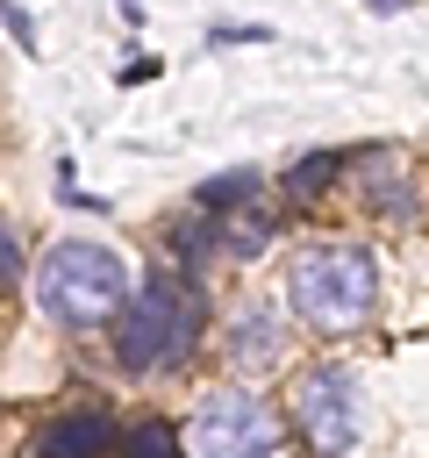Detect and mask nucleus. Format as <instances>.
Segmentation results:
<instances>
[{
  "label": "nucleus",
  "mask_w": 429,
  "mask_h": 458,
  "mask_svg": "<svg viewBox=\"0 0 429 458\" xmlns=\"http://www.w3.org/2000/svg\"><path fill=\"white\" fill-rule=\"evenodd\" d=\"M114 451H122V458H186V444H179L164 422H136V429H122Z\"/></svg>",
  "instance_id": "nucleus-9"
},
{
  "label": "nucleus",
  "mask_w": 429,
  "mask_h": 458,
  "mask_svg": "<svg viewBox=\"0 0 429 458\" xmlns=\"http://www.w3.org/2000/svg\"><path fill=\"white\" fill-rule=\"evenodd\" d=\"M286 301H293V315H300L307 329L343 336V329H358V322L372 315V301H379V265H372L365 243H307V250L286 258Z\"/></svg>",
  "instance_id": "nucleus-2"
},
{
  "label": "nucleus",
  "mask_w": 429,
  "mask_h": 458,
  "mask_svg": "<svg viewBox=\"0 0 429 458\" xmlns=\"http://www.w3.org/2000/svg\"><path fill=\"white\" fill-rule=\"evenodd\" d=\"M7 286H21V243H14V229L0 222V293Z\"/></svg>",
  "instance_id": "nucleus-13"
},
{
  "label": "nucleus",
  "mask_w": 429,
  "mask_h": 458,
  "mask_svg": "<svg viewBox=\"0 0 429 458\" xmlns=\"http://www.w3.org/2000/svg\"><path fill=\"white\" fill-rule=\"evenodd\" d=\"M272 243V215H236L229 229H222V250H236V258H250V250H265Z\"/></svg>",
  "instance_id": "nucleus-11"
},
{
  "label": "nucleus",
  "mask_w": 429,
  "mask_h": 458,
  "mask_svg": "<svg viewBox=\"0 0 429 458\" xmlns=\"http://www.w3.org/2000/svg\"><path fill=\"white\" fill-rule=\"evenodd\" d=\"M43 458H107L114 451V422L100 415V408H79V415H57L50 429H43V444H36Z\"/></svg>",
  "instance_id": "nucleus-6"
},
{
  "label": "nucleus",
  "mask_w": 429,
  "mask_h": 458,
  "mask_svg": "<svg viewBox=\"0 0 429 458\" xmlns=\"http://www.w3.org/2000/svg\"><path fill=\"white\" fill-rule=\"evenodd\" d=\"M272 444H279V422L243 386H214L186 422V451L193 458H272Z\"/></svg>",
  "instance_id": "nucleus-4"
},
{
  "label": "nucleus",
  "mask_w": 429,
  "mask_h": 458,
  "mask_svg": "<svg viewBox=\"0 0 429 458\" xmlns=\"http://www.w3.org/2000/svg\"><path fill=\"white\" fill-rule=\"evenodd\" d=\"M229 358L243 365V372H265V365H279V308H243L236 322H229Z\"/></svg>",
  "instance_id": "nucleus-7"
},
{
  "label": "nucleus",
  "mask_w": 429,
  "mask_h": 458,
  "mask_svg": "<svg viewBox=\"0 0 429 458\" xmlns=\"http://www.w3.org/2000/svg\"><path fill=\"white\" fill-rule=\"evenodd\" d=\"M365 7H372V14H393V7H408V0H365Z\"/></svg>",
  "instance_id": "nucleus-16"
},
{
  "label": "nucleus",
  "mask_w": 429,
  "mask_h": 458,
  "mask_svg": "<svg viewBox=\"0 0 429 458\" xmlns=\"http://www.w3.org/2000/svg\"><path fill=\"white\" fill-rule=\"evenodd\" d=\"M207 43H265V29H207Z\"/></svg>",
  "instance_id": "nucleus-15"
},
{
  "label": "nucleus",
  "mask_w": 429,
  "mask_h": 458,
  "mask_svg": "<svg viewBox=\"0 0 429 458\" xmlns=\"http://www.w3.org/2000/svg\"><path fill=\"white\" fill-rule=\"evenodd\" d=\"M200 344V293L179 272H150L143 286H129L122 315H114V358L129 372H157L179 365Z\"/></svg>",
  "instance_id": "nucleus-3"
},
{
  "label": "nucleus",
  "mask_w": 429,
  "mask_h": 458,
  "mask_svg": "<svg viewBox=\"0 0 429 458\" xmlns=\"http://www.w3.org/2000/svg\"><path fill=\"white\" fill-rule=\"evenodd\" d=\"M336 165H343L336 150H307V157H300V165L286 172V200H315V193H322V186L336 179Z\"/></svg>",
  "instance_id": "nucleus-8"
},
{
  "label": "nucleus",
  "mask_w": 429,
  "mask_h": 458,
  "mask_svg": "<svg viewBox=\"0 0 429 458\" xmlns=\"http://www.w3.org/2000/svg\"><path fill=\"white\" fill-rule=\"evenodd\" d=\"M0 14H7V29H14V43H21V50H36V29H29V14H21L14 0H0Z\"/></svg>",
  "instance_id": "nucleus-14"
},
{
  "label": "nucleus",
  "mask_w": 429,
  "mask_h": 458,
  "mask_svg": "<svg viewBox=\"0 0 429 458\" xmlns=\"http://www.w3.org/2000/svg\"><path fill=\"white\" fill-rule=\"evenodd\" d=\"M365 186H372V200H379L386 215L415 222V186H408V172H400V179H393V172H365Z\"/></svg>",
  "instance_id": "nucleus-10"
},
{
  "label": "nucleus",
  "mask_w": 429,
  "mask_h": 458,
  "mask_svg": "<svg viewBox=\"0 0 429 458\" xmlns=\"http://www.w3.org/2000/svg\"><path fill=\"white\" fill-rule=\"evenodd\" d=\"M36 308L50 315V322H64V329H100V322H114L122 315V301H129V265H122V250H107V243H93V236H64V243H50L43 258H36Z\"/></svg>",
  "instance_id": "nucleus-1"
},
{
  "label": "nucleus",
  "mask_w": 429,
  "mask_h": 458,
  "mask_svg": "<svg viewBox=\"0 0 429 458\" xmlns=\"http://www.w3.org/2000/svg\"><path fill=\"white\" fill-rule=\"evenodd\" d=\"M250 193H257V172H229V179H207L200 186V208H236Z\"/></svg>",
  "instance_id": "nucleus-12"
},
{
  "label": "nucleus",
  "mask_w": 429,
  "mask_h": 458,
  "mask_svg": "<svg viewBox=\"0 0 429 458\" xmlns=\"http://www.w3.org/2000/svg\"><path fill=\"white\" fill-rule=\"evenodd\" d=\"M293 429L315 458H350L358 451V379L343 365H315L293 379Z\"/></svg>",
  "instance_id": "nucleus-5"
}]
</instances>
